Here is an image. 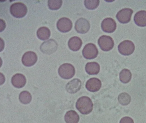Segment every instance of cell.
Segmentation results:
<instances>
[{
	"label": "cell",
	"instance_id": "obj_3",
	"mask_svg": "<svg viewBox=\"0 0 146 123\" xmlns=\"http://www.w3.org/2000/svg\"><path fill=\"white\" fill-rule=\"evenodd\" d=\"M75 73L74 66L70 63H64L61 65L58 68V74L63 79H70L74 76Z\"/></svg>",
	"mask_w": 146,
	"mask_h": 123
},
{
	"label": "cell",
	"instance_id": "obj_18",
	"mask_svg": "<svg viewBox=\"0 0 146 123\" xmlns=\"http://www.w3.org/2000/svg\"><path fill=\"white\" fill-rule=\"evenodd\" d=\"M85 70L90 75H96L100 71V66L97 62H88L86 65Z\"/></svg>",
	"mask_w": 146,
	"mask_h": 123
},
{
	"label": "cell",
	"instance_id": "obj_13",
	"mask_svg": "<svg viewBox=\"0 0 146 123\" xmlns=\"http://www.w3.org/2000/svg\"><path fill=\"white\" fill-rule=\"evenodd\" d=\"M101 86L102 83L100 80L96 78H90L87 81L86 84V87L87 90L91 92L99 91Z\"/></svg>",
	"mask_w": 146,
	"mask_h": 123
},
{
	"label": "cell",
	"instance_id": "obj_4",
	"mask_svg": "<svg viewBox=\"0 0 146 123\" xmlns=\"http://www.w3.org/2000/svg\"><path fill=\"white\" fill-rule=\"evenodd\" d=\"M135 50V44L129 40L123 41L118 46L119 52L124 56L131 55L133 53Z\"/></svg>",
	"mask_w": 146,
	"mask_h": 123
},
{
	"label": "cell",
	"instance_id": "obj_19",
	"mask_svg": "<svg viewBox=\"0 0 146 123\" xmlns=\"http://www.w3.org/2000/svg\"><path fill=\"white\" fill-rule=\"evenodd\" d=\"M64 120L66 123H78L80 117L78 114L74 110L68 111L64 116Z\"/></svg>",
	"mask_w": 146,
	"mask_h": 123
},
{
	"label": "cell",
	"instance_id": "obj_6",
	"mask_svg": "<svg viewBox=\"0 0 146 123\" xmlns=\"http://www.w3.org/2000/svg\"><path fill=\"white\" fill-rule=\"evenodd\" d=\"M98 43L101 50L104 51H110L114 46V41L109 36H102L98 39Z\"/></svg>",
	"mask_w": 146,
	"mask_h": 123
},
{
	"label": "cell",
	"instance_id": "obj_1",
	"mask_svg": "<svg viewBox=\"0 0 146 123\" xmlns=\"http://www.w3.org/2000/svg\"><path fill=\"white\" fill-rule=\"evenodd\" d=\"M93 102L89 97H82L77 100L76 104V108L83 114L90 113L93 109Z\"/></svg>",
	"mask_w": 146,
	"mask_h": 123
},
{
	"label": "cell",
	"instance_id": "obj_23",
	"mask_svg": "<svg viewBox=\"0 0 146 123\" xmlns=\"http://www.w3.org/2000/svg\"><path fill=\"white\" fill-rule=\"evenodd\" d=\"M118 100L121 104L123 105H127L131 102V97L127 93H122L119 95Z\"/></svg>",
	"mask_w": 146,
	"mask_h": 123
},
{
	"label": "cell",
	"instance_id": "obj_9",
	"mask_svg": "<svg viewBox=\"0 0 146 123\" xmlns=\"http://www.w3.org/2000/svg\"><path fill=\"white\" fill-rule=\"evenodd\" d=\"M90 27L89 22L84 18H80L75 22V30L78 33L80 34L87 33L89 31Z\"/></svg>",
	"mask_w": 146,
	"mask_h": 123
},
{
	"label": "cell",
	"instance_id": "obj_7",
	"mask_svg": "<svg viewBox=\"0 0 146 123\" xmlns=\"http://www.w3.org/2000/svg\"><path fill=\"white\" fill-rule=\"evenodd\" d=\"M58 47L57 42L53 39H49L44 42L40 46V50L43 53L51 54L56 51Z\"/></svg>",
	"mask_w": 146,
	"mask_h": 123
},
{
	"label": "cell",
	"instance_id": "obj_21",
	"mask_svg": "<svg viewBox=\"0 0 146 123\" xmlns=\"http://www.w3.org/2000/svg\"><path fill=\"white\" fill-rule=\"evenodd\" d=\"M131 77L132 74L128 69H123L120 73V80L123 83L126 84L129 82L131 81Z\"/></svg>",
	"mask_w": 146,
	"mask_h": 123
},
{
	"label": "cell",
	"instance_id": "obj_24",
	"mask_svg": "<svg viewBox=\"0 0 146 123\" xmlns=\"http://www.w3.org/2000/svg\"><path fill=\"white\" fill-rule=\"evenodd\" d=\"M62 5V0H49L48 6L51 10H58L60 9Z\"/></svg>",
	"mask_w": 146,
	"mask_h": 123
},
{
	"label": "cell",
	"instance_id": "obj_10",
	"mask_svg": "<svg viewBox=\"0 0 146 123\" xmlns=\"http://www.w3.org/2000/svg\"><path fill=\"white\" fill-rule=\"evenodd\" d=\"M38 57L34 52L28 51L25 53L22 58V62L23 65L27 67H31L36 64Z\"/></svg>",
	"mask_w": 146,
	"mask_h": 123
},
{
	"label": "cell",
	"instance_id": "obj_17",
	"mask_svg": "<svg viewBox=\"0 0 146 123\" xmlns=\"http://www.w3.org/2000/svg\"><path fill=\"white\" fill-rule=\"evenodd\" d=\"M134 21L139 26H146V11H141L137 12L134 16Z\"/></svg>",
	"mask_w": 146,
	"mask_h": 123
},
{
	"label": "cell",
	"instance_id": "obj_14",
	"mask_svg": "<svg viewBox=\"0 0 146 123\" xmlns=\"http://www.w3.org/2000/svg\"><path fill=\"white\" fill-rule=\"evenodd\" d=\"M82 83L80 79L78 78L73 79L69 82L66 86V89L70 93H75L80 90Z\"/></svg>",
	"mask_w": 146,
	"mask_h": 123
},
{
	"label": "cell",
	"instance_id": "obj_11",
	"mask_svg": "<svg viewBox=\"0 0 146 123\" xmlns=\"http://www.w3.org/2000/svg\"><path fill=\"white\" fill-rule=\"evenodd\" d=\"M73 24L69 18L63 17L57 22V27L59 31L63 33H66L70 31L72 29Z\"/></svg>",
	"mask_w": 146,
	"mask_h": 123
},
{
	"label": "cell",
	"instance_id": "obj_8",
	"mask_svg": "<svg viewBox=\"0 0 146 123\" xmlns=\"http://www.w3.org/2000/svg\"><path fill=\"white\" fill-rule=\"evenodd\" d=\"M133 11L129 8H124L120 11L116 15L118 20L122 24L128 23L131 21Z\"/></svg>",
	"mask_w": 146,
	"mask_h": 123
},
{
	"label": "cell",
	"instance_id": "obj_22",
	"mask_svg": "<svg viewBox=\"0 0 146 123\" xmlns=\"http://www.w3.org/2000/svg\"><path fill=\"white\" fill-rule=\"evenodd\" d=\"M32 99L31 94L27 91L21 92L19 95V99L22 103L27 104L30 103Z\"/></svg>",
	"mask_w": 146,
	"mask_h": 123
},
{
	"label": "cell",
	"instance_id": "obj_15",
	"mask_svg": "<svg viewBox=\"0 0 146 123\" xmlns=\"http://www.w3.org/2000/svg\"><path fill=\"white\" fill-rule=\"evenodd\" d=\"M27 82L26 77L24 75L20 73H17L13 76L11 78L12 85L15 87L21 88L23 87Z\"/></svg>",
	"mask_w": 146,
	"mask_h": 123
},
{
	"label": "cell",
	"instance_id": "obj_20",
	"mask_svg": "<svg viewBox=\"0 0 146 123\" xmlns=\"http://www.w3.org/2000/svg\"><path fill=\"white\" fill-rule=\"evenodd\" d=\"M51 32L48 28L46 27H41L38 29L37 36L42 41L47 40L50 37Z\"/></svg>",
	"mask_w": 146,
	"mask_h": 123
},
{
	"label": "cell",
	"instance_id": "obj_26",
	"mask_svg": "<svg viewBox=\"0 0 146 123\" xmlns=\"http://www.w3.org/2000/svg\"><path fill=\"white\" fill-rule=\"evenodd\" d=\"M120 123H134V122L131 118L129 117H125L121 119Z\"/></svg>",
	"mask_w": 146,
	"mask_h": 123
},
{
	"label": "cell",
	"instance_id": "obj_12",
	"mask_svg": "<svg viewBox=\"0 0 146 123\" xmlns=\"http://www.w3.org/2000/svg\"><path fill=\"white\" fill-rule=\"evenodd\" d=\"M101 28L104 32L112 33L116 28V23L112 18H107L104 19L102 22Z\"/></svg>",
	"mask_w": 146,
	"mask_h": 123
},
{
	"label": "cell",
	"instance_id": "obj_5",
	"mask_svg": "<svg viewBox=\"0 0 146 123\" xmlns=\"http://www.w3.org/2000/svg\"><path fill=\"white\" fill-rule=\"evenodd\" d=\"M99 51L94 43L86 44L82 51V54L85 58L88 59H94L98 56Z\"/></svg>",
	"mask_w": 146,
	"mask_h": 123
},
{
	"label": "cell",
	"instance_id": "obj_16",
	"mask_svg": "<svg viewBox=\"0 0 146 123\" xmlns=\"http://www.w3.org/2000/svg\"><path fill=\"white\" fill-rule=\"evenodd\" d=\"M82 40L77 36L71 37L69 40L68 42L69 48L74 51H77L81 48L82 45Z\"/></svg>",
	"mask_w": 146,
	"mask_h": 123
},
{
	"label": "cell",
	"instance_id": "obj_2",
	"mask_svg": "<svg viewBox=\"0 0 146 123\" xmlns=\"http://www.w3.org/2000/svg\"><path fill=\"white\" fill-rule=\"evenodd\" d=\"M27 11L26 5L21 2L14 3L10 7V12L13 16L15 18L24 17L27 13Z\"/></svg>",
	"mask_w": 146,
	"mask_h": 123
},
{
	"label": "cell",
	"instance_id": "obj_25",
	"mask_svg": "<svg viewBox=\"0 0 146 123\" xmlns=\"http://www.w3.org/2000/svg\"><path fill=\"white\" fill-rule=\"evenodd\" d=\"M100 1L99 0H85L84 5L88 10H94L99 6Z\"/></svg>",
	"mask_w": 146,
	"mask_h": 123
}]
</instances>
